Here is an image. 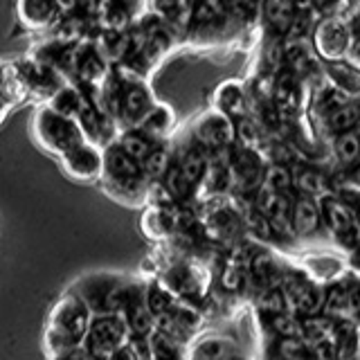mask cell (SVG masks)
<instances>
[{
  "label": "cell",
  "mask_w": 360,
  "mask_h": 360,
  "mask_svg": "<svg viewBox=\"0 0 360 360\" xmlns=\"http://www.w3.org/2000/svg\"><path fill=\"white\" fill-rule=\"evenodd\" d=\"M155 7L162 14V18L174 20V18H180V14L185 11V0H158Z\"/></svg>",
  "instance_id": "obj_32"
},
{
  "label": "cell",
  "mask_w": 360,
  "mask_h": 360,
  "mask_svg": "<svg viewBox=\"0 0 360 360\" xmlns=\"http://www.w3.org/2000/svg\"><path fill=\"white\" fill-rule=\"evenodd\" d=\"M329 75L333 79V88L340 90V93H358L360 90V75L354 68H347L342 63H329Z\"/></svg>",
  "instance_id": "obj_27"
},
{
  "label": "cell",
  "mask_w": 360,
  "mask_h": 360,
  "mask_svg": "<svg viewBox=\"0 0 360 360\" xmlns=\"http://www.w3.org/2000/svg\"><path fill=\"white\" fill-rule=\"evenodd\" d=\"M243 90L239 84H223L217 93V110L223 112V115H228L230 120H236V117H243Z\"/></svg>",
  "instance_id": "obj_20"
},
{
  "label": "cell",
  "mask_w": 360,
  "mask_h": 360,
  "mask_svg": "<svg viewBox=\"0 0 360 360\" xmlns=\"http://www.w3.org/2000/svg\"><path fill=\"white\" fill-rule=\"evenodd\" d=\"M228 360H245V358H243V356H239V354H232Z\"/></svg>",
  "instance_id": "obj_34"
},
{
  "label": "cell",
  "mask_w": 360,
  "mask_h": 360,
  "mask_svg": "<svg viewBox=\"0 0 360 360\" xmlns=\"http://www.w3.org/2000/svg\"><path fill=\"white\" fill-rule=\"evenodd\" d=\"M333 151L342 165H354L360 158V133L358 131L338 133L333 140Z\"/></svg>",
  "instance_id": "obj_23"
},
{
  "label": "cell",
  "mask_w": 360,
  "mask_h": 360,
  "mask_svg": "<svg viewBox=\"0 0 360 360\" xmlns=\"http://www.w3.org/2000/svg\"><path fill=\"white\" fill-rule=\"evenodd\" d=\"M160 284L172 292V295L180 302H187L191 297H200L202 295V275L200 268L189 264V262H176L169 266L165 273L160 275Z\"/></svg>",
  "instance_id": "obj_10"
},
{
  "label": "cell",
  "mask_w": 360,
  "mask_h": 360,
  "mask_svg": "<svg viewBox=\"0 0 360 360\" xmlns=\"http://www.w3.org/2000/svg\"><path fill=\"white\" fill-rule=\"evenodd\" d=\"M115 144L120 146V149L127 153L129 158H133L135 162H142L146 155H149L153 151V146L155 144H160V142H155L151 140L149 135H144L140 129H122L117 133V138H115Z\"/></svg>",
  "instance_id": "obj_17"
},
{
  "label": "cell",
  "mask_w": 360,
  "mask_h": 360,
  "mask_svg": "<svg viewBox=\"0 0 360 360\" xmlns=\"http://www.w3.org/2000/svg\"><path fill=\"white\" fill-rule=\"evenodd\" d=\"M324 217L329 221L331 230H335L338 234H347L354 230V219L352 214L347 212L345 205H340L338 200H326L324 205Z\"/></svg>",
  "instance_id": "obj_29"
},
{
  "label": "cell",
  "mask_w": 360,
  "mask_h": 360,
  "mask_svg": "<svg viewBox=\"0 0 360 360\" xmlns=\"http://www.w3.org/2000/svg\"><path fill=\"white\" fill-rule=\"evenodd\" d=\"M120 318L127 324V329L131 333V338H149L155 329V320L149 311V304H146V295H144V281L135 279L127 297H124Z\"/></svg>",
  "instance_id": "obj_8"
},
{
  "label": "cell",
  "mask_w": 360,
  "mask_h": 360,
  "mask_svg": "<svg viewBox=\"0 0 360 360\" xmlns=\"http://www.w3.org/2000/svg\"><path fill=\"white\" fill-rule=\"evenodd\" d=\"M262 187L275 194H288V189L292 187V172L281 162H275L264 169Z\"/></svg>",
  "instance_id": "obj_22"
},
{
  "label": "cell",
  "mask_w": 360,
  "mask_h": 360,
  "mask_svg": "<svg viewBox=\"0 0 360 360\" xmlns=\"http://www.w3.org/2000/svg\"><path fill=\"white\" fill-rule=\"evenodd\" d=\"M101 189L106 196L122 205H146L149 200V187L140 162L124 153L115 142L101 149V176H99Z\"/></svg>",
  "instance_id": "obj_1"
},
{
  "label": "cell",
  "mask_w": 360,
  "mask_h": 360,
  "mask_svg": "<svg viewBox=\"0 0 360 360\" xmlns=\"http://www.w3.org/2000/svg\"><path fill=\"white\" fill-rule=\"evenodd\" d=\"M234 142H239L241 149L257 151L259 142H262V131L250 117H236L234 120Z\"/></svg>",
  "instance_id": "obj_24"
},
{
  "label": "cell",
  "mask_w": 360,
  "mask_h": 360,
  "mask_svg": "<svg viewBox=\"0 0 360 360\" xmlns=\"http://www.w3.org/2000/svg\"><path fill=\"white\" fill-rule=\"evenodd\" d=\"M90 322H93V313L88 311L86 304L72 290L61 292L59 300L52 304L48 322H45V347H48L50 358L82 347Z\"/></svg>",
  "instance_id": "obj_2"
},
{
  "label": "cell",
  "mask_w": 360,
  "mask_h": 360,
  "mask_svg": "<svg viewBox=\"0 0 360 360\" xmlns=\"http://www.w3.org/2000/svg\"><path fill=\"white\" fill-rule=\"evenodd\" d=\"M131 340V333L120 315H93L82 349L90 360H112Z\"/></svg>",
  "instance_id": "obj_5"
},
{
  "label": "cell",
  "mask_w": 360,
  "mask_h": 360,
  "mask_svg": "<svg viewBox=\"0 0 360 360\" xmlns=\"http://www.w3.org/2000/svg\"><path fill=\"white\" fill-rule=\"evenodd\" d=\"M292 185H295L307 198H315L324 194V178L320 172L315 169H300V172L292 176Z\"/></svg>",
  "instance_id": "obj_25"
},
{
  "label": "cell",
  "mask_w": 360,
  "mask_h": 360,
  "mask_svg": "<svg viewBox=\"0 0 360 360\" xmlns=\"http://www.w3.org/2000/svg\"><path fill=\"white\" fill-rule=\"evenodd\" d=\"M228 165H230V180L232 185L241 187V189H252V187H262V178H264V162L259 158L257 151L250 149H230L228 153Z\"/></svg>",
  "instance_id": "obj_12"
},
{
  "label": "cell",
  "mask_w": 360,
  "mask_h": 360,
  "mask_svg": "<svg viewBox=\"0 0 360 360\" xmlns=\"http://www.w3.org/2000/svg\"><path fill=\"white\" fill-rule=\"evenodd\" d=\"M356 180H358V183H360V169H358V172H356Z\"/></svg>",
  "instance_id": "obj_35"
},
{
  "label": "cell",
  "mask_w": 360,
  "mask_h": 360,
  "mask_svg": "<svg viewBox=\"0 0 360 360\" xmlns=\"http://www.w3.org/2000/svg\"><path fill=\"white\" fill-rule=\"evenodd\" d=\"M84 101H86V95H84V90H79L70 84H63L56 93L48 99V108H52L54 112H59V115L63 117H70V120H77L79 115V110H82L84 106Z\"/></svg>",
  "instance_id": "obj_18"
},
{
  "label": "cell",
  "mask_w": 360,
  "mask_h": 360,
  "mask_svg": "<svg viewBox=\"0 0 360 360\" xmlns=\"http://www.w3.org/2000/svg\"><path fill=\"white\" fill-rule=\"evenodd\" d=\"M5 110H7V104L0 99V122H3V117H5Z\"/></svg>",
  "instance_id": "obj_33"
},
{
  "label": "cell",
  "mask_w": 360,
  "mask_h": 360,
  "mask_svg": "<svg viewBox=\"0 0 360 360\" xmlns=\"http://www.w3.org/2000/svg\"><path fill=\"white\" fill-rule=\"evenodd\" d=\"M191 142L207 153L232 149L234 146V120H230L228 115H223L219 110L205 112V115H200L194 124Z\"/></svg>",
  "instance_id": "obj_7"
},
{
  "label": "cell",
  "mask_w": 360,
  "mask_h": 360,
  "mask_svg": "<svg viewBox=\"0 0 360 360\" xmlns=\"http://www.w3.org/2000/svg\"><path fill=\"white\" fill-rule=\"evenodd\" d=\"M358 122H360V104H354V101H345V104H340L326 115V124H329V129L335 135L356 131Z\"/></svg>",
  "instance_id": "obj_21"
},
{
  "label": "cell",
  "mask_w": 360,
  "mask_h": 360,
  "mask_svg": "<svg viewBox=\"0 0 360 360\" xmlns=\"http://www.w3.org/2000/svg\"><path fill=\"white\" fill-rule=\"evenodd\" d=\"M135 277L117 270H90L77 277L70 288L93 315H120L122 304Z\"/></svg>",
  "instance_id": "obj_3"
},
{
  "label": "cell",
  "mask_w": 360,
  "mask_h": 360,
  "mask_svg": "<svg viewBox=\"0 0 360 360\" xmlns=\"http://www.w3.org/2000/svg\"><path fill=\"white\" fill-rule=\"evenodd\" d=\"M142 232L151 241H162L174 234V210L151 205L142 219Z\"/></svg>",
  "instance_id": "obj_16"
},
{
  "label": "cell",
  "mask_w": 360,
  "mask_h": 360,
  "mask_svg": "<svg viewBox=\"0 0 360 360\" xmlns=\"http://www.w3.org/2000/svg\"><path fill=\"white\" fill-rule=\"evenodd\" d=\"M290 228L302 236H309L320 228V210L313 198L302 196L290 202Z\"/></svg>",
  "instance_id": "obj_14"
},
{
  "label": "cell",
  "mask_w": 360,
  "mask_h": 360,
  "mask_svg": "<svg viewBox=\"0 0 360 360\" xmlns=\"http://www.w3.org/2000/svg\"><path fill=\"white\" fill-rule=\"evenodd\" d=\"M32 135H34V140L39 142L41 149L52 153L54 158H63L65 153L75 151L77 146H82L86 142L77 120L63 117L48 106H43L34 112Z\"/></svg>",
  "instance_id": "obj_4"
},
{
  "label": "cell",
  "mask_w": 360,
  "mask_h": 360,
  "mask_svg": "<svg viewBox=\"0 0 360 360\" xmlns=\"http://www.w3.org/2000/svg\"><path fill=\"white\" fill-rule=\"evenodd\" d=\"M252 277H255V281H259V284H262L264 288L275 286L277 266H275L273 259H270L268 255H259V257H255V262H252Z\"/></svg>",
  "instance_id": "obj_31"
},
{
  "label": "cell",
  "mask_w": 360,
  "mask_h": 360,
  "mask_svg": "<svg viewBox=\"0 0 360 360\" xmlns=\"http://www.w3.org/2000/svg\"><path fill=\"white\" fill-rule=\"evenodd\" d=\"M257 304H259V309H262L264 313H270V315L286 313V309H288L284 290H279L277 286L264 288L262 295H259V300H257Z\"/></svg>",
  "instance_id": "obj_30"
},
{
  "label": "cell",
  "mask_w": 360,
  "mask_h": 360,
  "mask_svg": "<svg viewBox=\"0 0 360 360\" xmlns=\"http://www.w3.org/2000/svg\"><path fill=\"white\" fill-rule=\"evenodd\" d=\"M295 99H297V79H295V72L288 70L277 79L275 104L279 106V110H286L295 106Z\"/></svg>",
  "instance_id": "obj_28"
},
{
  "label": "cell",
  "mask_w": 360,
  "mask_h": 360,
  "mask_svg": "<svg viewBox=\"0 0 360 360\" xmlns=\"http://www.w3.org/2000/svg\"><path fill=\"white\" fill-rule=\"evenodd\" d=\"M232 354H236V349L230 340L212 335L185 349V360H228Z\"/></svg>",
  "instance_id": "obj_15"
},
{
  "label": "cell",
  "mask_w": 360,
  "mask_h": 360,
  "mask_svg": "<svg viewBox=\"0 0 360 360\" xmlns=\"http://www.w3.org/2000/svg\"><path fill=\"white\" fill-rule=\"evenodd\" d=\"M65 176H70L77 183H95L101 176V149L90 142H84L75 151L59 158Z\"/></svg>",
  "instance_id": "obj_11"
},
{
  "label": "cell",
  "mask_w": 360,
  "mask_h": 360,
  "mask_svg": "<svg viewBox=\"0 0 360 360\" xmlns=\"http://www.w3.org/2000/svg\"><path fill=\"white\" fill-rule=\"evenodd\" d=\"M315 50L329 63H340V59L352 50V34L342 20L326 18L315 27Z\"/></svg>",
  "instance_id": "obj_9"
},
{
  "label": "cell",
  "mask_w": 360,
  "mask_h": 360,
  "mask_svg": "<svg viewBox=\"0 0 360 360\" xmlns=\"http://www.w3.org/2000/svg\"><path fill=\"white\" fill-rule=\"evenodd\" d=\"M120 77V112H117V127L133 129L142 122V117L155 106V97L151 95L149 86L138 75H117Z\"/></svg>",
  "instance_id": "obj_6"
},
{
  "label": "cell",
  "mask_w": 360,
  "mask_h": 360,
  "mask_svg": "<svg viewBox=\"0 0 360 360\" xmlns=\"http://www.w3.org/2000/svg\"><path fill=\"white\" fill-rule=\"evenodd\" d=\"M172 158H174V149L167 142L155 144L153 151L140 162L146 180H149V183H160L162 176L167 174L169 165H172Z\"/></svg>",
  "instance_id": "obj_19"
},
{
  "label": "cell",
  "mask_w": 360,
  "mask_h": 360,
  "mask_svg": "<svg viewBox=\"0 0 360 360\" xmlns=\"http://www.w3.org/2000/svg\"><path fill=\"white\" fill-rule=\"evenodd\" d=\"M54 0H22L20 11L30 25H45L54 14Z\"/></svg>",
  "instance_id": "obj_26"
},
{
  "label": "cell",
  "mask_w": 360,
  "mask_h": 360,
  "mask_svg": "<svg viewBox=\"0 0 360 360\" xmlns=\"http://www.w3.org/2000/svg\"><path fill=\"white\" fill-rule=\"evenodd\" d=\"M135 129H140L144 135H149V138L155 142H165L167 135L174 129V112L167 104H158L155 101V106L146 112Z\"/></svg>",
  "instance_id": "obj_13"
}]
</instances>
